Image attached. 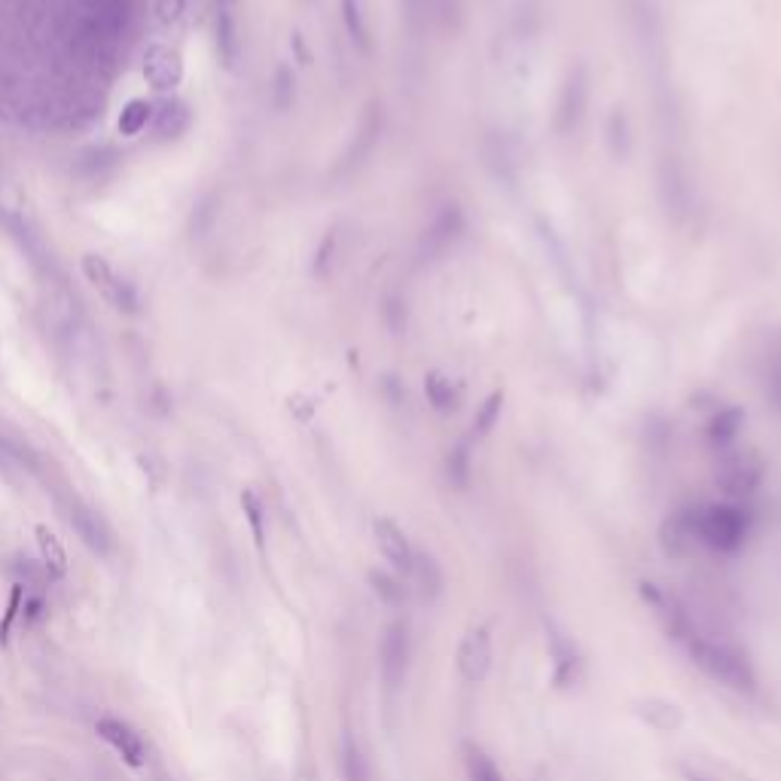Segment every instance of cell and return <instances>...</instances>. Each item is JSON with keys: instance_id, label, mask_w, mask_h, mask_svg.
Masks as SVG:
<instances>
[{"instance_id": "obj_10", "label": "cell", "mask_w": 781, "mask_h": 781, "mask_svg": "<svg viewBox=\"0 0 781 781\" xmlns=\"http://www.w3.org/2000/svg\"><path fill=\"white\" fill-rule=\"evenodd\" d=\"M373 534H376V544H379L382 556L391 562V568H394L397 574H406V577H409L415 550H412V544H409L406 531H403L394 519H376V522H373Z\"/></svg>"}, {"instance_id": "obj_2", "label": "cell", "mask_w": 781, "mask_h": 781, "mask_svg": "<svg viewBox=\"0 0 781 781\" xmlns=\"http://www.w3.org/2000/svg\"><path fill=\"white\" fill-rule=\"evenodd\" d=\"M693 653V663L717 684H724L730 690L748 693L754 690V669L748 666V659L742 653H736L727 644H717V641H693L690 644Z\"/></svg>"}, {"instance_id": "obj_7", "label": "cell", "mask_w": 781, "mask_h": 781, "mask_svg": "<svg viewBox=\"0 0 781 781\" xmlns=\"http://www.w3.org/2000/svg\"><path fill=\"white\" fill-rule=\"evenodd\" d=\"M65 516H68L71 528L77 531V537L83 540V544H86L92 553L110 556V550H113V531H110V525L104 522V516H101L98 510H92L89 504H83V501L74 498V501L65 507Z\"/></svg>"}, {"instance_id": "obj_28", "label": "cell", "mask_w": 781, "mask_h": 781, "mask_svg": "<svg viewBox=\"0 0 781 781\" xmlns=\"http://www.w3.org/2000/svg\"><path fill=\"white\" fill-rule=\"evenodd\" d=\"M272 98H275V107H278V110H290V107H293V98H296V80H293V71H290V68H278V71H275V89H272Z\"/></svg>"}, {"instance_id": "obj_32", "label": "cell", "mask_w": 781, "mask_h": 781, "mask_svg": "<svg viewBox=\"0 0 781 781\" xmlns=\"http://www.w3.org/2000/svg\"><path fill=\"white\" fill-rule=\"evenodd\" d=\"M373 586H376V592L385 598L388 605H397L400 598H403V586H400L397 580L385 577V574H373Z\"/></svg>"}, {"instance_id": "obj_16", "label": "cell", "mask_w": 781, "mask_h": 781, "mask_svg": "<svg viewBox=\"0 0 781 781\" xmlns=\"http://www.w3.org/2000/svg\"><path fill=\"white\" fill-rule=\"evenodd\" d=\"M382 123H385V113H382V104H373L370 107V113L364 116V123H360V132L354 135V144H351V159L348 162H364L373 150H376V144H379V138H382Z\"/></svg>"}, {"instance_id": "obj_17", "label": "cell", "mask_w": 781, "mask_h": 781, "mask_svg": "<svg viewBox=\"0 0 781 781\" xmlns=\"http://www.w3.org/2000/svg\"><path fill=\"white\" fill-rule=\"evenodd\" d=\"M663 544L672 556H684L696 547V525H693V510H681L675 519L666 522L663 528Z\"/></svg>"}, {"instance_id": "obj_21", "label": "cell", "mask_w": 781, "mask_h": 781, "mask_svg": "<svg viewBox=\"0 0 781 781\" xmlns=\"http://www.w3.org/2000/svg\"><path fill=\"white\" fill-rule=\"evenodd\" d=\"M425 394H428V403L437 412H455L461 406V391L443 373H428L425 376Z\"/></svg>"}, {"instance_id": "obj_18", "label": "cell", "mask_w": 781, "mask_h": 781, "mask_svg": "<svg viewBox=\"0 0 781 781\" xmlns=\"http://www.w3.org/2000/svg\"><path fill=\"white\" fill-rule=\"evenodd\" d=\"M190 126V110L184 101H162L159 110H156V123H153V132L159 141H168V138H177L184 135V129Z\"/></svg>"}, {"instance_id": "obj_30", "label": "cell", "mask_w": 781, "mask_h": 781, "mask_svg": "<svg viewBox=\"0 0 781 781\" xmlns=\"http://www.w3.org/2000/svg\"><path fill=\"white\" fill-rule=\"evenodd\" d=\"M22 589L25 586H13V592H10V605H7V617H4V623H0V644H7L10 641V629H13V623H16V617H19V608H22Z\"/></svg>"}, {"instance_id": "obj_38", "label": "cell", "mask_w": 781, "mask_h": 781, "mask_svg": "<svg viewBox=\"0 0 781 781\" xmlns=\"http://www.w3.org/2000/svg\"><path fill=\"white\" fill-rule=\"evenodd\" d=\"M232 4V0H220V7H229Z\"/></svg>"}, {"instance_id": "obj_22", "label": "cell", "mask_w": 781, "mask_h": 781, "mask_svg": "<svg viewBox=\"0 0 781 781\" xmlns=\"http://www.w3.org/2000/svg\"><path fill=\"white\" fill-rule=\"evenodd\" d=\"M638 711H641V717L647 720L650 727L663 730V733H669V730L681 727V708H678V705H672V702H656V699H647V702H644V708H638Z\"/></svg>"}, {"instance_id": "obj_15", "label": "cell", "mask_w": 781, "mask_h": 781, "mask_svg": "<svg viewBox=\"0 0 781 781\" xmlns=\"http://www.w3.org/2000/svg\"><path fill=\"white\" fill-rule=\"evenodd\" d=\"M342 22H345V31L351 37V43L370 55L373 52V34H370V19L364 13V0H342Z\"/></svg>"}, {"instance_id": "obj_9", "label": "cell", "mask_w": 781, "mask_h": 781, "mask_svg": "<svg viewBox=\"0 0 781 781\" xmlns=\"http://www.w3.org/2000/svg\"><path fill=\"white\" fill-rule=\"evenodd\" d=\"M144 80L156 92H171L174 86H180V80H184V58H180L177 49L150 46L144 52Z\"/></svg>"}, {"instance_id": "obj_36", "label": "cell", "mask_w": 781, "mask_h": 781, "mask_svg": "<svg viewBox=\"0 0 781 781\" xmlns=\"http://www.w3.org/2000/svg\"><path fill=\"white\" fill-rule=\"evenodd\" d=\"M772 391H775V397L781 400V370L775 373V379H772Z\"/></svg>"}, {"instance_id": "obj_19", "label": "cell", "mask_w": 781, "mask_h": 781, "mask_svg": "<svg viewBox=\"0 0 781 781\" xmlns=\"http://www.w3.org/2000/svg\"><path fill=\"white\" fill-rule=\"evenodd\" d=\"M217 52L226 68H235L238 55H242V40H238L235 16L229 7H220V13H217Z\"/></svg>"}, {"instance_id": "obj_26", "label": "cell", "mask_w": 781, "mask_h": 781, "mask_svg": "<svg viewBox=\"0 0 781 781\" xmlns=\"http://www.w3.org/2000/svg\"><path fill=\"white\" fill-rule=\"evenodd\" d=\"M501 409H504V391H495L489 394V400L479 406L476 418H473V437H486L501 418Z\"/></svg>"}, {"instance_id": "obj_13", "label": "cell", "mask_w": 781, "mask_h": 781, "mask_svg": "<svg viewBox=\"0 0 781 781\" xmlns=\"http://www.w3.org/2000/svg\"><path fill=\"white\" fill-rule=\"evenodd\" d=\"M409 577H412L415 595L422 598L425 605L437 602L440 592H443V571H440V565H437L434 556H428V553H415L412 568H409Z\"/></svg>"}, {"instance_id": "obj_14", "label": "cell", "mask_w": 781, "mask_h": 781, "mask_svg": "<svg viewBox=\"0 0 781 781\" xmlns=\"http://www.w3.org/2000/svg\"><path fill=\"white\" fill-rule=\"evenodd\" d=\"M37 534V547H40V565L46 571L49 580H62L68 574V553L62 547V540H58L46 525H37L34 528Z\"/></svg>"}, {"instance_id": "obj_5", "label": "cell", "mask_w": 781, "mask_h": 781, "mask_svg": "<svg viewBox=\"0 0 781 781\" xmlns=\"http://www.w3.org/2000/svg\"><path fill=\"white\" fill-rule=\"evenodd\" d=\"M379 669L388 690H397L406 681L409 669V629L406 623H391L379 644Z\"/></svg>"}, {"instance_id": "obj_27", "label": "cell", "mask_w": 781, "mask_h": 781, "mask_svg": "<svg viewBox=\"0 0 781 781\" xmlns=\"http://www.w3.org/2000/svg\"><path fill=\"white\" fill-rule=\"evenodd\" d=\"M553 656H556V681L568 684L577 672V653L571 644H565L559 635H553Z\"/></svg>"}, {"instance_id": "obj_4", "label": "cell", "mask_w": 781, "mask_h": 781, "mask_svg": "<svg viewBox=\"0 0 781 781\" xmlns=\"http://www.w3.org/2000/svg\"><path fill=\"white\" fill-rule=\"evenodd\" d=\"M83 275L101 293V299L107 306H113L116 312H126V315L138 312V296H135L132 284L123 275H116V269L101 254H86L83 257Z\"/></svg>"}, {"instance_id": "obj_11", "label": "cell", "mask_w": 781, "mask_h": 781, "mask_svg": "<svg viewBox=\"0 0 781 781\" xmlns=\"http://www.w3.org/2000/svg\"><path fill=\"white\" fill-rule=\"evenodd\" d=\"M98 736L123 757L129 766H144V760H147V748H144V739L129 727V724H123V720H116V717H104V720H98Z\"/></svg>"}, {"instance_id": "obj_23", "label": "cell", "mask_w": 781, "mask_h": 781, "mask_svg": "<svg viewBox=\"0 0 781 781\" xmlns=\"http://www.w3.org/2000/svg\"><path fill=\"white\" fill-rule=\"evenodd\" d=\"M150 116H153V107L144 98H132L123 107V113H119V135H126V138L141 135L150 123Z\"/></svg>"}, {"instance_id": "obj_1", "label": "cell", "mask_w": 781, "mask_h": 781, "mask_svg": "<svg viewBox=\"0 0 781 781\" xmlns=\"http://www.w3.org/2000/svg\"><path fill=\"white\" fill-rule=\"evenodd\" d=\"M693 525H696V544L714 553H736L751 531V516L736 504H711L693 510Z\"/></svg>"}, {"instance_id": "obj_29", "label": "cell", "mask_w": 781, "mask_h": 781, "mask_svg": "<svg viewBox=\"0 0 781 781\" xmlns=\"http://www.w3.org/2000/svg\"><path fill=\"white\" fill-rule=\"evenodd\" d=\"M242 504H245L248 519H251V528H254L257 544L263 547V504H260V498H257L254 492H245V495H242Z\"/></svg>"}, {"instance_id": "obj_12", "label": "cell", "mask_w": 781, "mask_h": 781, "mask_svg": "<svg viewBox=\"0 0 781 781\" xmlns=\"http://www.w3.org/2000/svg\"><path fill=\"white\" fill-rule=\"evenodd\" d=\"M461 229H464V214H461L455 205H449V208L431 223V229L425 232V254H431V257L446 254V251L455 245V238L461 235Z\"/></svg>"}, {"instance_id": "obj_33", "label": "cell", "mask_w": 781, "mask_h": 781, "mask_svg": "<svg viewBox=\"0 0 781 781\" xmlns=\"http://www.w3.org/2000/svg\"><path fill=\"white\" fill-rule=\"evenodd\" d=\"M333 254H336V232H330L324 238V245L318 248V257H315V275H327V263H333Z\"/></svg>"}, {"instance_id": "obj_31", "label": "cell", "mask_w": 781, "mask_h": 781, "mask_svg": "<svg viewBox=\"0 0 781 781\" xmlns=\"http://www.w3.org/2000/svg\"><path fill=\"white\" fill-rule=\"evenodd\" d=\"M449 473H452V479H455L458 486L467 483V473H470V452H467V446H458V449L449 455Z\"/></svg>"}, {"instance_id": "obj_25", "label": "cell", "mask_w": 781, "mask_h": 781, "mask_svg": "<svg viewBox=\"0 0 781 781\" xmlns=\"http://www.w3.org/2000/svg\"><path fill=\"white\" fill-rule=\"evenodd\" d=\"M342 775H345V781H370L367 757L351 736H345V745H342Z\"/></svg>"}, {"instance_id": "obj_8", "label": "cell", "mask_w": 781, "mask_h": 781, "mask_svg": "<svg viewBox=\"0 0 781 781\" xmlns=\"http://www.w3.org/2000/svg\"><path fill=\"white\" fill-rule=\"evenodd\" d=\"M492 666V635L486 626H476L464 635L458 647V672L467 684H479Z\"/></svg>"}, {"instance_id": "obj_35", "label": "cell", "mask_w": 781, "mask_h": 781, "mask_svg": "<svg viewBox=\"0 0 781 781\" xmlns=\"http://www.w3.org/2000/svg\"><path fill=\"white\" fill-rule=\"evenodd\" d=\"M25 611H28V623H34V620H40V617H43V602H40V598H31Z\"/></svg>"}, {"instance_id": "obj_34", "label": "cell", "mask_w": 781, "mask_h": 781, "mask_svg": "<svg viewBox=\"0 0 781 781\" xmlns=\"http://www.w3.org/2000/svg\"><path fill=\"white\" fill-rule=\"evenodd\" d=\"M184 13V0H159V22L162 25H174Z\"/></svg>"}, {"instance_id": "obj_20", "label": "cell", "mask_w": 781, "mask_h": 781, "mask_svg": "<svg viewBox=\"0 0 781 781\" xmlns=\"http://www.w3.org/2000/svg\"><path fill=\"white\" fill-rule=\"evenodd\" d=\"M742 418H745L742 409H720L708 422V428H705L708 440L714 446H720V449H727L739 437V431H742Z\"/></svg>"}, {"instance_id": "obj_37", "label": "cell", "mask_w": 781, "mask_h": 781, "mask_svg": "<svg viewBox=\"0 0 781 781\" xmlns=\"http://www.w3.org/2000/svg\"><path fill=\"white\" fill-rule=\"evenodd\" d=\"M687 781H717V778H708L702 772H687Z\"/></svg>"}, {"instance_id": "obj_3", "label": "cell", "mask_w": 781, "mask_h": 781, "mask_svg": "<svg viewBox=\"0 0 781 781\" xmlns=\"http://www.w3.org/2000/svg\"><path fill=\"white\" fill-rule=\"evenodd\" d=\"M592 80H589V68L583 62H577L565 80H562V89H559V101H556V113H553V129L568 138L571 132H577V126L583 123L586 116V107H589V89Z\"/></svg>"}, {"instance_id": "obj_24", "label": "cell", "mask_w": 781, "mask_h": 781, "mask_svg": "<svg viewBox=\"0 0 781 781\" xmlns=\"http://www.w3.org/2000/svg\"><path fill=\"white\" fill-rule=\"evenodd\" d=\"M464 754H467V757H464V763H467V775H470V781H504L501 769L492 763V757H489L483 748L467 745V751H464Z\"/></svg>"}, {"instance_id": "obj_6", "label": "cell", "mask_w": 781, "mask_h": 781, "mask_svg": "<svg viewBox=\"0 0 781 781\" xmlns=\"http://www.w3.org/2000/svg\"><path fill=\"white\" fill-rule=\"evenodd\" d=\"M760 479H763V464L748 452L727 455L717 470V486L730 498H751L760 486Z\"/></svg>"}]
</instances>
